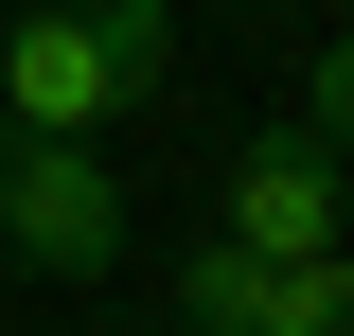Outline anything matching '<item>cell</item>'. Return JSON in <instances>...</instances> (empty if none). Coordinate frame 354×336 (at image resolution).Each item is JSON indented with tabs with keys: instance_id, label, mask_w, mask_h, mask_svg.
Here are the masks:
<instances>
[{
	"instance_id": "obj_1",
	"label": "cell",
	"mask_w": 354,
	"mask_h": 336,
	"mask_svg": "<svg viewBox=\"0 0 354 336\" xmlns=\"http://www.w3.org/2000/svg\"><path fill=\"white\" fill-rule=\"evenodd\" d=\"M177 71V0H18L0 18V124L36 142H106L124 106H160Z\"/></svg>"
},
{
	"instance_id": "obj_2",
	"label": "cell",
	"mask_w": 354,
	"mask_h": 336,
	"mask_svg": "<svg viewBox=\"0 0 354 336\" xmlns=\"http://www.w3.org/2000/svg\"><path fill=\"white\" fill-rule=\"evenodd\" d=\"M213 248H248V265H319V248H354V160L301 124V106L230 142V177H213Z\"/></svg>"
},
{
	"instance_id": "obj_3",
	"label": "cell",
	"mask_w": 354,
	"mask_h": 336,
	"mask_svg": "<svg viewBox=\"0 0 354 336\" xmlns=\"http://www.w3.org/2000/svg\"><path fill=\"white\" fill-rule=\"evenodd\" d=\"M0 248L36 265V283H106V265H124V177H106V142L0 124Z\"/></svg>"
},
{
	"instance_id": "obj_4",
	"label": "cell",
	"mask_w": 354,
	"mask_h": 336,
	"mask_svg": "<svg viewBox=\"0 0 354 336\" xmlns=\"http://www.w3.org/2000/svg\"><path fill=\"white\" fill-rule=\"evenodd\" d=\"M160 319H177V336H354V248H319V265L195 248V265L160 283Z\"/></svg>"
},
{
	"instance_id": "obj_5",
	"label": "cell",
	"mask_w": 354,
	"mask_h": 336,
	"mask_svg": "<svg viewBox=\"0 0 354 336\" xmlns=\"http://www.w3.org/2000/svg\"><path fill=\"white\" fill-rule=\"evenodd\" d=\"M301 124H319V142L354 160V36H337V53H301Z\"/></svg>"
},
{
	"instance_id": "obj_6",
	"label": "cell",
	"mask_w": 354,
	"mask_h": 336,
	"mask_svg": "<svg viewBox=\"0 0 354 336\" xmlns=\"http://www.w3.org/2000/svg\"><path fill=\"white\" fill-rule=\"evenodd\" d=\"M0 18H18V0H0Z\"/></svg>"
}]
</instances>
